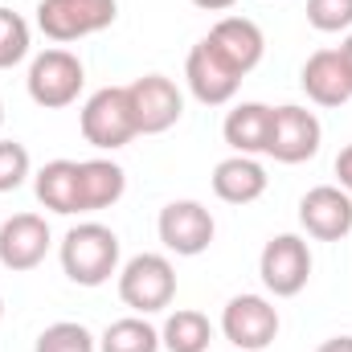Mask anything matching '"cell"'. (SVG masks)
Instances as JSON below:
<instances>
[{"label":"cell","instance_id":"obj_25","mask_svg":"<svg viewBox=\"0 0 352 352\" xmlns=\"http://www.w3.org/2000/svg\"><path fill=\"white\" fill-rule=\"evenodd\" d=\"M307 25L320 33L352 29V0H307Z\"/></svg>","mask_w":352,"mask_h":352},{"label":"cell","instance_id":"obj_12","mask_svg":"<svg viewBox=\"0 0 352 352\" xmlns=\"http://www.w3.org/2000/svg\"><path fill=\"white\" fill-rule=\"evenodd\" d=\"M299 226L316 242H340L352 234V192L340 184H316L299 197Z\"/></svg>","mask_w":352,"mask_h":352},{"label":"cell","instance_id":"obj_21","mask_svg":"<svg viewBox=\"0 0 352 352\" xmlns=\"http://www.w3.org/2000/svg\"><path fill=\"white\" fill-rule=\"evenodd\" d=\"M98 352H160V328L148 324V316H123L107 324L98 336Z\"/></svg>","mask_w":352,"mask_h":352},{"label":"cell","instance_id":"obj_13","mask_svg":"<svg viewBox=\"0 0 352 352\" xmlns=\"http://www.w3.org/2000/svg\"><path fill=\"white\" fill-rule=\"evenodd\" d=\"M50 242H54V234L41 213H12L0 226V266L12 274L37 270L50 254Z\"/></svg>","mask_w":352,"mask_h":352},{"label":"cell","instance_id":"obj_8","mask_svg":"<svg viewBox=\"0 0 352 352\" xmlns=\"http://www.w3.org/2000/svg\"><path fill=\"white\" fill-rule=\"evenodd\" d=\"M324 144V127L316 119V111L283 102L270 111V140H266V156H274L278 164H303L320 152Z\"/></svg>","mask_w":352,"mask_h":352},{"label":"cell","instance_id":"obj_2","mask_svg":"<svg viewBox=\"0 0 352 352\" xmlns=\"http://www.w3.org/2000/svg\"><path fill=\"white\" fill-rule=\"evenodd\" d=\"M119 299L135 311V316H156L164 307H173L176 299V266L164 254H135L119 266Z\"/></svg>","mask_w":352,"mask_h":352},{"label":"cell","instance_id":"obj_1","mask_svg":"<svg viewBox=\"0 0 352 352\" xmlns=\"http://www.w3.org/2000/svg\"><path fill=\"white\" fill-rule=\"evenodd\" d=\"M62 270L78 287H102L119 274V234L102 221H82L62 238Z\"/></svg>","mask_w":352,"mask_h":352},{"label":"cell","instance_id":"obj_10","mask_svg":"<svg viewBox=\"0 0 352 352\" xmlns=\"http://www.w3.org/2000/svg\"><path fill=\"white\" fill-rule=\"evenodd\" d=\"M127 98H131V111H135V127L140 135H164L168 127L180 123L184 115V94L173 78L164 74H144L127 87Z\"/></svg>","mask_w":352,"mask_h":352},{"label":"cell","instance_id":"obj_6","mask_svg":"<svg viewBox=\"0 0 352 352\" xmlns=\"http://www.w3.org/2000/svg\"><path fill=\"white\" fill-rule=\"evenodd\" d=\"M263 287L274 299H295L311 278V246L299 234H274L258 258Z\"/></svg>","mask_w":352,"mask_h":352},{"label":"cell","instance_id":"obj_18","mask_svg":"<svg viewBox=\"0 0 352 352\" xmlns=\"http://www.w3.org/2000/svg\"><path fill=\"white\" fill-rule=\"evenodd\" d=\"M123 192H127V173L115 160H102V156L78 160V201H82V213L111 209Z\"/></svg>","mask_w":352,"mask_h":352},{"label":"cell","instance_id":"obj_26","mask_svg":"<svg viewBox=\"0 0 352 352\" xmlns=\"http://www.w3.org/2000/svg\"><path fill=\"white\" fill-rule=\"evenodd\" d=\"M336 180H340L344 192H352V144L340 148V156H336Z\"/></svg>","mask_w":352,"mask_h":352},{"label":"cell","instance_id":"obj_27","mask_svg":"<svg viewBox=\"0 0 352 352\" xmlns=\"http://www.w3.org/2000/svg\"><path fill=\"white\" fill-rule=\"evenodd\" d=\"M188 4H197V8H205V12H230L238 0H188Z\"/></svg>","mask_w":352,"mask_h":352},{"label":"cell","instance_id":"obj_4","mask_svg":"<svg viewBox=\"0 0 352 352\" xmlns=\"http://www.w3.org/2000/svg\"><path fill=\"white\" fill-rule=\"evenodd\" d=\"M25 87H29V98H33L37 107L62 111V107L78 102V94L87 87V66L78 62V54L54 45V50H41V54L29 62Z\"/></svg>","mask_w":352,"mask_h":352},{"label":"cell","instance_id":"obj_28","mask_svg":"<svg viewBox=\"0 0 352 352\" xmlns=\"http://www.w3.org/2000/svg\"><path fill=\"white\" fill-rule=\"evenodd\" d=\"M316 352H352V336H332V340H324Z\"/></svg>","mask_w":352,"mask_h":352},{"label":"cell","instance_id":"obj_14","mask_svg":"<svg viewBox=\"0 0 352 352\" xmlns=\"http://www.w3.org/2000/svg\"><path fill=\"white\" fill-rule=\"evenodd\" d=\"M242 78L263 62V54H266V37H263V29L250 21V16H221L213 29H209V37H205Z\"/></svg>","mask_w":352,"mask_h":352},{"label":"cell","instance_id":"obj_17","mask_svg":"<svg viewBox=\"0 0 352 352\" xmlns=\"http://www.w3.org/2000/svg\"><path fill=\"white\" fill-rule=\"evenodd\" d=\"M270 111L266 102H238L226 123L221 135L234 148V156H266V140H270Z\"/></svg>","mask_w":352,"mask_h":352},{"label":"cell","instance_id":"obj_9","mask_svg":"<svg viewBox=\"0 0 352 352\" xmlns=\"http://www.w3.org/2000/svg\"><path fill=\"white\" fill-rule=\"evenodd\" d=\"M156 234L164 242L168 254H180V258H197L213 246V234H217V221L213 213L201 205V201H168L156 217Z\"/></svg>","mask_w":352,"mask_h":352},{"label":"cell","instance_id":"obj_19","mask_svg":"<svg viewBox=\"0 0 352 352\" xmlns=\"http://www.w3.org/2000/svg\"><path fill=\"white\" fill-rule=\"evenodd\" d=\"M33 192L37 201L50 209V213H82V201H78V160H50L41 164L33 176Z\"/></svg>","mask_w":352,"mask_h":352},{"label":"cell","instance_id":"obj_29","mask_svg":"<svg viewBox=\"0 0 352 352\" xmlns=\"http://www.w3.org/2000/svg\"><path fill=\"white\" fill-rule=\"evenodd\" d=\"M340 58H344V70H349V78H352V33L340 41Z\"/></svg>","mask_w":352,"mask_h":352},{"label":"cell","instance_id":"obj_22","mask_svg":"<svg viewBox=\"0 0 352 352\" xmlns=\"http://www.w3.org/2000/svg\"><path fill=\"white\" fill-rule=\"evenodd\" d=\"M29 21L12 8H0V70H12L29 58Z\"/></svg>","mask_w":352,"mask_h":352},{"label":"cell","instance_id":"obj_30","mask_svg":"<svg viewBox=\"0 0 352 352\" xmlns=\"http://www.w3.org/2000/svg\"><path fill=\"white\" fill-rule=\"evenodd\" d=\"M0 320H4V295H0Z\"/></svg>","mask_w":352,"mask_h":352},{"label":"cell","instance_id":"obj_7","mask_svg":"<svg viewBox=\"0 0 352 352\" xmlns=\"http://www.w3.org/2000/svg\"><path fill=\"white\" fill-rule=\"evenodd\" d=\"M221 336L234 352H263L278 336V307L266 295H234L221 311Z\"/></svg>","mask_w":352,"mask_h":352},{"label":"cell","instance_id":"obj_31","mask_svg":"<svg viewBox=\"0 0 352 352\" xmlns=\"http://www.w3.org/2000/svg\"><path fill=\"white\" fill-rule=\"evenodd\" d=\"M0 127H4V102H0Z\"/></svg>","mask_w":352,"mask_h":352},{"label":"cell","instance_id":"obj_5","mask_svg":"<svg viewBox=\"0 0 352 352\" xmlns=\"http://www.w3.org/2000/svg\"><path fill=\"white\" fill-rule=\"evenodd\" d=\"M115 16H119V0H37V29L58 45L111 29Z\"/></svg>","mask_w":352,"mask_h":352},{"label":"cell","instance_id":"obj_11","mask_svg":"<svg viewBox=\"0 0 352 352\" xmlns=\"http://www.w3.org/2000/svg\"><path fill=\"white\" fill-rule=\"evenodd\" d=\"M184 82H188V90H192L197 102H205V107H226V102H234V94L242 87V74L201 37V41L188 50V58H184Z\"/></svg>","mask_w":352,"mask_h":352},{"label":"cell","instance_id":"obj_24","mask_svg":"<svg viewBox=\"0 0 352 352\" xmlns=\"http://www.w3.org/2000/svg\"><path fill=\"white\" fill-rule=\"evenodd\" d=\"M29 148L16 140H0V192H16L29 180Z\"/></svg>","mask_w":352,"mask_h":352},{"label":"cell","instance_id":"obj_3","mask_svg":"<svg viewBox=\"0 0 352 352\" xmlns=\"http://www.w3.org/2000/svg\"><path fill=\"white\" fill-rule=\"evenodd\" d=\"M78 127H82V140L98 152H119L127 148L140 127H135V111H131V98L127 87H102L94 90L87 102H82V115H78Z\"/></svg>","mask_w":352,"mask_h":352},{"label":"cell","instance_id":"obj_23","mask_svg":"<svg viewBox=\"0 0 352 352\" xmlns=\"http://www.w3.org/2000/svg\"><path fill=\"white\" fill-rule=\"evenodd\" d=\"M33 352H98V340L90 336L82 324L58 320V324H50V328L37 336Z\"/></svg>","mask_w":352,"mask_h":352},{"label":"cell","instance_id":"obj_20","mask_svg":"<svg viewBox=\"0 0 352 352\" xmlns=\"http://www.w3.org/2000/svg\"><path fill=\"white\" fill-rule=\"evenodd\" d=\"M209 340H213V324L205 311L192 307H176L160 328V349L168 352H209Z\"/></svg>","mask_w":352,"mask_h":352},{"label":"cell","instance_id":"obj_15","mask_svg":"<svg viewBox=\"0 0 352 352\" xmlns=\"http://www.w3.org/2000/svg\"><path fill=\"white\" fill-rule=\"evenodd\" d=\"M299 82L307 90V98L316 107H344L352 98V78L344 70V58L340 50H316L303 70H299Z\"/></svg>","mask_w":352,"mask_h":352},{"label":"cell","instance_id":"obj_16","mask_svg":"<svg viewBox=\"0 0 352 352\" xmlns=\"http://www.w3.org/2000/svg\"><path fill=\"white\" fill-rule=\"evenodd\" d=\"M209 180H213V197L226 205H254L270 184L266 168L254 156H226Z\"/></svg>","mask_w":352,"mask_h":352}]
</instances>
